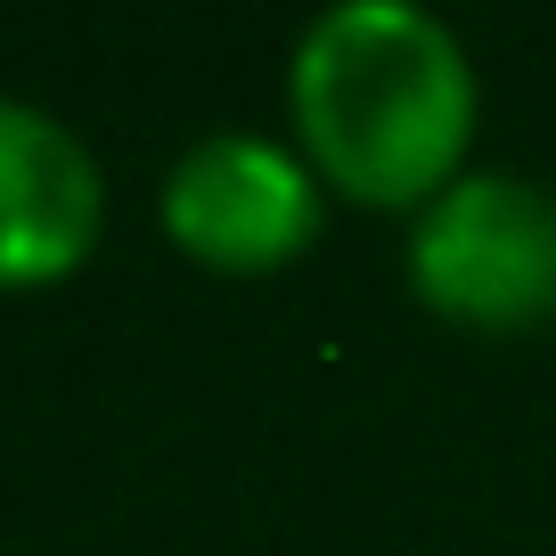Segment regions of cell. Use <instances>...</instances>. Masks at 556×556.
<instances>
[{
  "label": "cell",
  "mask_w": 556,
  "mask_h": 556,
  "mask_svg": "<svg viewBox=\"0 0 556 556\" xmlns=\"http://www.w3.org/2000/svg\"><path fill=\"white\" fill-rule=\"evenodd\" d=\"M287 106L328 197H352L368 213H426L467 164L475 66L434 9L344 0L303 25Z\"/></svg>",
  "instance_id": "1"
},
{
  "label": "cell",
  "mask_w": 556,
  "mask_h": 556,
  "mask_svg": "<svg viewBox=\"0 0 556 556\" xmlns=\"http://www.w3.org/2000/svg\"><path fill=\"white\" fill-rule=\"evenodd\" d=\"M417 303L475 336L556 319V197L516 173H458L409 229Z\"/></svg>",
  "instance_id": "2"
},
{
  "label": "cell",
  "mask_w": 556,
  "mask_h": 556,
  "mask_svg": "<svg viewBox=\"0 0 556 556\" xmlns=\"http://www.w3.org/2000/svg\"><path fill=\"white\" fill-rule=\"evenodd\" d=\"M328 222V180L303 148H278L262 131H205L164 173V229L205 270L262 278L287 270Z\"/></svg>",
  "instance_id": "3"
},
{
  "label": "cell",
  "mask_w": 556,
  "mask_h": 556,
  "mask_svg": "<svg viewBox=\"0 0 556 556\" xmlns=\"http://www.w3.org/2000/svg\"><path fill=\"white\" fill-rule=\"evenodd\" d=\"M99 164L90 148L34 99L0 90V287L66 278L99 238Z\"/></svg>",
  "instance_id": "4"
}]
</instances>
